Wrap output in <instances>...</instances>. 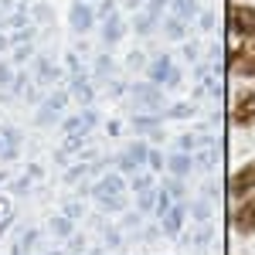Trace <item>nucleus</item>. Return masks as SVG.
<instances>
[{
    "label": "nucleus",
    "instance_id": "nucleus-1",
    "mask_svg": "<svg viewBox=\"0 0 255 255\" xmlns=\"http://www.w3.org/2000/svg\"><path fill=\"white\" fill-rule=\"evenodd\" d=\"M228 31L238 38L255 41V7L249 3H232L228 7Z\"/></svg>",
    "mask_w": 255,
    "mask_h": 255
},
{
    "label": "nucleus",
    "instance_id": "nucleus-4",
    "mask_svg": "<svg viewBox=\"0 0 255 255\" xmlns=\"http://www.w3.org/2000/svg\"><path fill=\"white\" fill-rule=\"evenodd\" d=\"M255 191V160L252 163H245L238 174H232V180H228V194L232 197H245Z\"/></svg>",
    "mask_w": 255,
    "mask_h": 255
},
{
    "label": "nucleus",
    "instance_id": "nucleus-2",
    "mask_svg": "<svg viewBox=\"0 0 255 255\" xmlns=\"http://www.w3.org/2000/svg\"><path fill=\"white\" fill-rule=\"evenodd\" d=\"M228 68L238 72V75H255V44H238L228 51Z\"/></svg>",
    "mask_w": 255,
    "mask_h": 255
},
{
    "label": "nucleus",
    "instance_id": "nucleus-3",
    "mask_svg": "<svg viewBox=\"0 0 255 255\" xmlns=\"http://www.w3.org/2000/svg\"><path fill=\"white\" fill-rule=\"evenodd\" d=\"M232 123L235 126H255V92L245 89L235 96V106H232Z\"/></svg>",
    "mask_w": 255,
    "mask_h": 255
},
{
    "label": "nucleus",
    "instance_id": "nucleus-7",
    "mask_svg": "<svg viewBox=\"0 0 255 255\" xmlns=\"http://www.w3.org/2000/svg\"><path fill=\"white\" fill-rule=\"evenodd\" d=\"M116 24H119V20H106V27H102V38H106V41H116V34H119Z\"/></svg>",
    "mask_w": 255,
    "mask_h": 255
},
{
    "label": "nucleus",
    "instance_id": "nucleus-5",
    "mask_svg": "<svg viewBox=\"0 0 255 255\" xmlns=\"http://www.w3.org/2000/svg\"><path fill=\"white\" fill-rule=\"evenodd\" d=\"M232 225H235L238 232H245V235H255V197H249V201L235 211Z\"/></svg>",
    "mask_w": 255,
    "mask_h": 255
},
{
    "label": "nucleus",
    "instance_id": "nucleus-6",
    "mask_svg": "<svg viewBox=\"0 0 255 255\" xmlns=\"http://www.w3.org/2000/svg\"><path fill=\"white\" fill-rule=\"evenodd\" d=\"M92 10H89V7H85V3H75V7H72V24H75V31H89V27H92Z\"/></svg>",
    "mask_w": 255,
    "mask_h": 255
}]
</instances>
